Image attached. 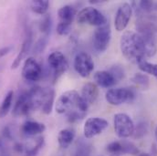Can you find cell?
Masks as SVG:
<instances>
[{
    "label": "cell",
    "mask_w": 157,
    "mask_h": 156,
    "mask_svg": "<svg viewBox=\"0 0 157 156\" xmlns=\"http://www.w3.org/2000/svg\"><path fill=\"white\" fill-rule=\"evenodd\" d=\"M120 48L122 55L131 61L137 62L145 59V47L142 37L133 31H126L120 40Z\"/></svg>",
    "instance_id": "1"
},
{
    "label": "cell",
    "mask_w": 157,
    "mask_h": 156,
    "mask_svg": "<svg viewBox=\"0 0 157 156\" xmlns=\"http://www.w3.org/2000/svg\"><path fill=\"white\" fill-rule=\"evenodd\" d=\"M77 21L79 24H89L95 27H101L107 23V18L97 8L87 6L78 12Z\"/></svg>",
    "instance_id": "2"
},
{
    "label": "cell",
    "mask_w": 157,
    "mask_h": 156,
    "mask_svg": "<svg viewBox=\"0 0 157 156\" xmlns=\"http://www.w3.org/2000/svg\"><path fill=\"white\" fill-rule=\"evenodd\" d=\"M112 39V30L110 24L106 23L103 26L98 27L92 36V45L94 49L99 52H104L111 42Z\"/></svg>",
    "instance_id": "3"
},
{
    "label": "cell",
    "mask_w": 157,
    "mask_h": 156,
    "mask_svg": "<svg viewBox=\"0 0 157 156\" xmlns=\"http://www.w3.org/2000/svg\"><path fill=\"white\" fill-rule=\"evenodd\" d=\"M79 97L76 90H68L62 93L57 101L56 112L59 114H63L78 109Z\"/></svg>",
    "instance_id": "4"
},
{
    "label": "cell",
    "mask_w": 157,
    "mask_h": 156,
    "mask_svg": "<svg viewBox=\"0 0 157 156\" xmlns=\"http://www.w3.org/2000/svg\"><path fill=\"white\" fill-rule=\"evenodd\" d=\"M106 101L114 106H119L126 102H132L135 99V93L132 89L127 88L111 89L106 92Z\"/></svg>",
    "instance_id": "5"
},
{
    "label": "cell",
    "mask_w": 157,
    "mask_h": 156,
    "mask_svg": "<svg viewBox=\"0 0 157 156\" xmlns=\"http://www.w3.org/2000/svg\"><path fill=\"white\" fill-rule=\"evenodd\" d=\"M113 126L115 133L121 139L132 136L134 131V124L130 116L125 113H117L114 115Z\"/></svg>",
    "instance_id": "6"
},
{
    "label": "cell",
    "mask_w": 157,
    "mask_h": 156,
    "mask_svg": "<svg viewBox=\"0 0 157 156\" xmlns=\"http://www.w3.org/2000/svg\"><path fill=\"white\" fill-rule=\"evenodd\" d=\"M48 66L53 71V81H56L69 68L65 56L60 51L52 52L48 58Z\"/></svg>",
    "instance_id": "7"
},
{
    "label": "cell",
    "mask_w": 157,
    "mask_h": 156,
    "mask_svg": "<svg viewBox=\"0 0 157 156\" xmlns=\"http://www.w3.org/2000/svg\"><path fill=\"white\" fill-rule=\"evenodd\" d=\"M74 69L80 77L87 78L94 69V62L88 53L81 51L75 56Z\"/></svg>",
    "instance_id": "8"
},
{
    "label": "cell",
    "mask_w": 157,
    "mask_h": 156,
    "mask_svg": "<svg viewBox=\"0 0 157 156\" xmlns=\"http://www.w3.org/2000/svg\"><path fill=\"white\" fill-rule=\"evenodd\" d=\"M109 126L106 120L102 118H89L83 127L84 136L87 139H91L102 133Z\"/></svg>",
    "instance_id": "9"
},
{
    "label": "cell",
    "mask_w": 157,
    "mask_h": 156,
    "mask_svg": "<svg viewBox=\"0 0 157 156\" xmlns=\"http://www.w3.org/2000/svg\"><path fill=\"white\" fill-rule=\"evenodd\" d=\"M22 76L28 81H38L42 76V69L34 58H28L24 63Z\"/></svg>",
    "instance_id": "10"
},
{
    "label": "cell",
    "mask_w": 157,
    "mask_h": 156,
    "mask_svg": "<svg viewBox=\"0 0 157 156\" xmlns=\"http://www.w3.org/2000/svg\"><path fill=\"white\" fill-rule=\"evenodd\" d=\"M132 14V7L129 3H123L116 12L114 25L117 31H122L128 26Z\"/></svg>",
    "instance_id": "11"
},
{
    "label": "cell",
    "mask_w": 157,
    "mask_h": 156,
    "mask_svg": "<svg viewBox=\"0 0 157 156\" xmlns=\"http://www.w3.org/2000/svg\"><path fill=\"white\" fill-rule=\"evenodd\" d=\"M31 111H33V107L30 102L29 93L27 91V92L22 93L18 97L13 109V114L14 116H17V117L24 116V115H28Z\"/></svg>",
    "instance_id": "12"
},
{
    "label": "cell",
    "mask_w": 157,
    "mask_h": 156,
    "mask_svg": "<svg viewBox=\"0 0 157 156\" xmlns=\"http://www.w3.org/2000/svg\"><path fill=\"white\" fill-rule=\"evenodd\" d=\"M99 95V89L96 84L89 82L83 85L81 89V95L80 98L90 106V104H93L96 100L98 99Z\"/></svg>",
    "instance_id": "13"
},
{
    "label": "cell",
    "mask_w": 157,
    "mask_h": 156,
    "mask_svg": "<svg viewBox=\"0 0 157 156\" xmlns=\"http://www.w3.org/2000/svg\"><path fill=\"white\" fill-rule=\"evenodd\" d=\"M31 45H32V34H31V31H28L27 35H26V38H25V40H24V42L22 44L21 49H20L19 53L17 54V56L16 57V59H14L12 65H11V69L12 70L17 69L20 65L21 61L27 57V55L30 51Z\"/></svg>",
    "instance_id": "14"
},
{
    "label": "cell",
    "mask_w": 157,
    "mask_h": 156,
    "mask_svg": "<svg viewBox=\"0 0 157 156\" xmlns=\"http://www.w3.org/2000/svg\"><path fill=\"white\" fill-rule=\"evenodd\" d=\"M94 80L97 85L102 88H111L117 82L114 77L112 75V73L106 70H100L95 72Z\"/></svg>",
    "instance_id": "15"
},
{
    "label": "cell",
    "mask_w": 157,
    "mask_h": 156,
    "mask_svg": "<svg viewBox=\"0 0 157 156\" xmlns=\"http://www.w3.org/2000/svg\"><path fill=\"white\" fill-rule=\"evenodd\" d=\"M55 100V91L50 88H44V95L40 110L45 114H49L52 112Z\"/></svg>",
    "instance_id": "16"
},
{
    "label": "cell",
    "mask_w": 157,
    "mask_h": 156,
    "mask_svg": "<svg viewBox=\"0 0 157 156\" xmlns=\"http://www.w3.org/2000/svg\"><path fill=\"white\" fill-rule=\"evenodd\" d=\"M46 127L43 123L34 120H27L22 126V131L27 136H35L42 133Z\"/></svg>",
    "instance_id": "17"
},
{
    "label": "cell",
    "mask_w": 157,
    "mask_h": 156,
    "mask_svg": "<svg viewBox=\"0 0 157 156\" xmlns=\"http://www.w3.org/2000/svg\"><path fill=\"white\" fill-rule=\"evenodd\" d=\"M58 16L59 18V23L71 25L76 16V10L73 6L67 5L59 8L58 12Z\"/></svg>",
    "instance_id": "18"
},
{
    "label": "cell",
    "mask_w": 157,
    "mask_h": 156,
    "mask_svg": "<svg viewBox=\"0 0 157 156\" xmlns=\"http://www.w3.org/2000/svg\"><path fill=\"white\" fill-rule=\"evenodd\" d=\"M75 138V131L71 129H63L59 131V135H58V143L59 145L63 148L66 149L68 148L73 142Z\"/></svg>",
    "instance_id": "19"
},
{
    "label": "cell",
    "mask_w": 157,
    "mask_h": 156,
    "mask_svg": "<svg viewBox=\"0 0 157 156\" xmlns=\"http://www.w3.org/2000/svg\"><path fill=\"white\" fill-rule=\"evenodd\" d=\"M138 16H143L144 14H151L154 11H157V2L150 0H142L137 4Z\"/></svg>",
    "instance_id": "20"
},
{
    "label": "cell",
    "mask_w": 157,
    "mask_h": 156,
    "mask_svg": "<svg viewBox=\"0 0 157 156\" xmlns=\"http://www.w3.org/2000/svg\"><path fill=\"white\" fill-rule=\"evenodd\" d=\"M136 63H137L140 70H142L144 73L151 74L157 78V64L151 63V62L147 61L145 59H142L138 60Z\"/></svg>",
    "instance_id": "21"
},
{
    "label": "cell",
    "mask_w": 157,
    "mask_h": 156,
    "mask_svg": "<svg viewBox=\"0 0 157 156\" xmlns=\"http://www.w3.org/2000/svg\"><path fill=\"white\" fill-rule=\"evenodd\" d=\"M13 96H14V92L12 90L8 91L6 93V95L5 96L1 106H0V119L6 117L7 115V113L10 111V108L12 106V101H13Z\"/></svg>",
    "instance_id": "22"
},
{
    "label": "cell",
    "mask_w": 157,
    "mask_h": 156,
    "mask_svg": "<svg viewBox=\"0 0 157 156\" xmlns=\"http://www.w3.org/2000/svg\"><path fill=\"white\" fill-rule=\"evenodd\" d=\"M30 7L33 12L44 15L49 7V2L48 0H35L30 3Z\"/></svg>",
    "instance_id": "23"
},
{
    "label": "cell",
    "mask_w": 157,
    "mask_h": 156,
    "mask_svg": "<svg viewBox=\"0 0 157 156\" xmlns=\"http://www.w3.org/2000/svg\"><path fill=\"white\" fill-rule=\"evenodd\" d=\"M132 81L138 85L139 87L143 88L144 89H146L149 88L150 86V79L149 77L145 74H143V73H136L132 76Z\"/></svg>",
    "instance_id": "24"
},
{
    "label": "cell",
    "mask_w": 157,
    "mask_h": 156,
    "mask_svg": "<svg viewBox=\"0 0 157 156\" xmlns=\"http://www.w3.org/2000/svg\"><path fill=\"white\" fill-rule=\"evenodd\" d=\"M51 27H52L51 17L49 15H46L39 23V30L45 36H48L50 33V30H51Z\"/></svg>",
    "instance_id": "25"
},
{
    "label": "cell",
    "mask_w": 157,
    "mask_h": 156,
    "mask_svg": "<svg viewBox=\"0 0 157 156\" xmlns=\"http://www.w3.org/2000/svg\"><path fill=\"white\" fill-rule=\"evenodd\" d=\"M148 131V124L145 121H141L139 122L136 127H134V131H133V138L134 139H142L144 137V135Z\"/></svg>",
    "instance_id": "26"
},
{
    "label": "cell",
    "mask_w": 157,
    "mask_h": 156,
    "mask_svg": "<svg viewBox=\"0 0 157 156\" xmlns=\"http://www.w3.org/2000/svg\"><path fill=\"white\" fill-rule=\"evenodd\" d=\"M121 143V146H122V154H132V155L139 154V149L136 147V145L133 143L125 141V140H122Z\"/></svg>",
    "instance_id": "27"
},
{
    "label": "cell",
    "mask_w": 157,
    "mask_h": 156,
    "mask_svg": "<svg viewBox=\"0 0 157 156\" xmlns=\"http://www.w3.org/2000/svg\"><path fill=\"white\" fill-rule=\"evenodd\" d=\"M91 154V146L88 143L79 142L76 149L75 156H90Z\"/></svg>",
    "instance_id": "28"
},
{
    "label": "cell",
    "mask_w": 157,
    "mask_h": 156,
    "mask_svg": "<svg viewBox=\"0 0 157 156\" xmlns=\"http://www.w3.org/2000/svg\"><path fill=\"white\" fill-rule=\"evenodd\" d=\"M67 114V120L69 122L71 123H74L76 121H78L80 120H82L83 118L86 116V113L85 112H82L80 111H78V109L76 110H72L71 112H69Z\"/></svg>",
    "instance_id": "29"
},
{
    "label": "cell",
    "mask_w": 157,
    "mask_h": 156,
    "mask_svg": "<svg viewBox=\"0 0 157 156\" xmlns=\"http://www.w3.org/2000/svg\"><path fill=\"white\" fill-rule=\"evenodd\" d=\"M43 145H44V138L39 137V139L36 141V143L32 147L27 149V155L36 156L37 154L39 152V150L43 147Z\"/></svg>",
    "instance_id": "30"
},
{
    "label": "cell",
    "mask_w": 157,
    "mask_h": 156,
    "mask_svg": "<svg viewBox=\"0 0 157 156\" xmlns=\"http://www.w3.org/2000/svg\"><path fill=\"white\" fill-rule=\"evenodd\" d=\"M48 42V36H45V35H44L43 37H41V38L36 42V44H35L34 52L37 53V54L41 53V52L45 49V48L47 47Z\"/></svg>",
    "instance_id": "31"
},
{
    "label": "cell",
    "mask_w": 157,
    "mask_h": 156,
    "mask_svg": "<svg viewBox=\"0 0 157 156\" xmlns=\"http://www.w3.org/2000/svg\"><path fill=\"white\" fill-rule=\"evenodd\" d=\"M107 151L113 154H122V146L121 142H113L107 146Z\"/></svg>",
    "instance_id": "32"
},
{
    "label": "cell",
    "mask_w": 157,
    "mask_h": 156,
    "mask_svg": "<svg viewBox=\"0 0 157 156\" xmlns=\"http://www.w3.org/2000/svg\"><path fill=\"white\" fill-rule=\"evenodd\" d=\"M112 75L114 77V78L116 79V81L118 80H121V78H124V70H123V68L120 65H115V66H113L110 70H109Z\"/></svg>",
    "instance_id": "33"
},
{
    "label": "cell",
    "mask_w": 157,
    "mask_h": 156,
    "mask_svg": "<svg viewBox=\"0 0 157 156\" xmlns=\"http://www.w3.org/2000/svg\"><path fill=\"white\" fill-rule=\"evenodd\" d=\"M71 25H68V24H64V23H59V25L57 27L58 34H59L61 36L69 34L71 31Z\"/></svg>",
    "instance_id": "34"
},
{
    "label": "cell",
    "mask_w": 157,
    "mask_h": 156,
    "mask_svg": "<svg viewBox=\"0 0 157 156\" xmlns=\"http://www.w3.org/2000/svg\"><path fill=\"white\" fill-rule=\"evenodd\" d=\"M11 50H12V47L11 46H6V47H4V48H0V58L7 55Z\"/></svg>",
    "instance_id": "35"
},
{
    "label": "cell",
    "mask_w": 157,
    "mask_h": 156,
    "mask_svg": "<svg viewBox=\"0 0 157 156\" xmlns=\"http://www.w3.org/2000/svg\"><path fill=\"white\" fill-rule=\"evenodd\" d=\"M150 155L151 156H157V145L155 143H154L151 146V150H150Z\"/></svg>",
    "instance_id": "36"
},
{
    "label": "cell",
    "mask_w": 157,
    "mask_h": 156,
    "mask_svg": "<svg viewBox=\"0 0 157 156\" xmlns=\"http://www.w3.org/2000/svg\"><path fill=\"white\" fill-rule=\"evenodd\" d=\"M15 150L16 151H17V152H22L23 151V147H22V145L21 144H16V146H15Z\"/></svg>",
    "instance_id": "37"
},
{
    "label": "cell",
    "mask_w": 157,
    "mask_h": 156,
    "mask_svg": "<svg viewBox=\"0 0 157 156\" xmlns=\"http://www.w3.org/2000/svg\"><path fill=\"white\" fill-rule=\"evenodd\" d=\"M139 156H151V155H150V154H139Z\"/></svg>",
    "instance_id": "38"
},
{
    "label": "cell",
    "mask_w": 157,
    "mask_h": 156,
    "mask_svg": "<svg viewBox=\"0 0 157 156\" xmlns=\"http://www.w3.org/2000/svg\"><path fill=\"white\" fill-rule=\"evenodd\" d=\"M155 138H156V140H157V127H156V129H155Z\"/></svg>",
    "instance_id": "39"
}]
</instances>
